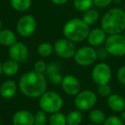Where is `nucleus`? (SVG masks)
<instances>
[{
	"label": "nucleus",
	"instance_id": "nucleus-26",
	"mask_svg": "<svg viewBox=\"0 0 125 125\" xmlns=\"http://www.w3.org/2000/svg\"><path fill=\"white\" fill-rule=\"evenodd\" d=\"M47 123V116L46 112L40 110L36 112L34 115V123L33 125H46Z\"/></svg>",
	"mask_w": 125,
	"mask_h": 125
},
{
	"label": "nucleus",
	"instance_id": "nucleus-41",
	"mask_svg": "<svg viewBox=\"0 0 125 125\" xmlns=\"http://www.w3.org/2000/svg\"><path fill=\"white\" fill-rule=\"evenodd\" d=\"M0 125H2V124H0Z\"/></svg>",
	"mask_w": 125,
	"mask_h": 125
},
{
	"label": "nucleus",
	"instance_id": "nucleus-6",
	"mask_svg": "<svg viewBox=\"0 0 125 125\" xmlns=\"http://www.w3.org/2000/svg\"><path fill=\"white\" fill-rule=\"evenodd\" d=\"M74 58L77 64L82 67L94 64L98 59L97 51L93 46H83L76 50Z\"/></svg>",
	"mask_w": 125,
	"mask_h": 125
},
{
	"label": "nucleus",
	"instance_id": "nucleus-13",
	"mask_svg": "<svg viewBox=\"0 0 125 125\" xmlns=\"http://www.w3.org/2000/svg\"><path fill=\"white\" fill-rule=\"evenodd\" d=\"M106 38H107V33L103 30V28H96L90 30L87 40L91 46L99 47L104 44Z\"/></svg>",
	"mask_w": 125,
	"mask_h": 125
},
{
	"label": "nucleus",
	"instance_id": "nucleus-38",
	"mask_svg": "<svg viewBox=\"0 0 125 125\" xmlns=\"http://www.w3.org/2000/svg\"><path fill=\"white\" fill-rule=\"evenodd\" d=\"M2 27H3L2 21H1V20H0V31H1V30H2Z\"/></svg>",
	"mask_w": 125,
	"mask_h": 125
},
{
	"label": "nucleus",
	"instance_id": "nucleus-5",
	"mask_svg": "<svg viewBox=\"0 0 125 125\" xmlns=\"http://www.w3.org/2000/svg\"><path fill=\"white\" fill-rule=\"evenodd\" d=\"M104 45L111 56L118 57L125 56V38L122 33L107 36Z\"/></svg>",
	"mask_w": 125,
	"mask_h": 125
},
{
	"label": "nucleus",
	"instance_id": "nucleus-40",
	"mask_svg": "<svg viewBox=\"0 0 125 125\" xmlns=\"http://www.w3.org/2000/svg\"><path fill=\"white\" fill-rule=\"evenodd\" d=\"M89 125H97V124H94V123H93V124H89Z\"/></svg>",
	"mask_w": 125,
	"mask_h": 125
},
{
	"label": "nucleus",
	"instance_id": "nucleus-20",
	"mask_svg": "<svg viewBox=\"0 0 125 125\" xmlns=\"http://www.w3.org/2000/svg\"><path fill=\"white\" fill-rule=\"evenodd\" d=\"M99 18V14L98 12V10H96L94 9H89L87 10L84 11L82 19L88 26H91V25H94V23L97 22Z\"/></svg>",
	"mask_w": 125,
	"mask_h": 125
},
{
	"label": "nucleus",
	"instance_id": "nucleus-7",
	"mask_svg": "<svg viewBox=\"0 0 125 125\" xmlns=\"http://www.w3.org/2000/svg\"><path fill=\"white\" fill-rule=\"evenodd\" d=\"M111 69L105 62H99L94 67L91 76L94 82L98 86L108 84L111 79Z\"/></svg>",
	"mask_w": 125,
	"mask_h": 125
},
{
	"label": "nucleus",
	"instance_id": "nucleus-19",
	"mask_svg": "<svg viewBox=\"0 0 125 125\" xmlns=\"http://www.w3.org/2000/svg\"><path fill=\"white\" fill-rule=\"evenodd\" d=\"M10 6L16 11L24 12L30 9L32 0H10Z\"/></svg>",
	"mask_w": 125,
	"mask_h": 125
},
{
	"label": "nucleus",
	"instance_id": "nucleus-9",
	"mask_svg": "<svg viewBox=\"0 0 125 125\" xmlns=\"http://www.w3.org/2000/svg\"><path fill=\"white\" fill-rule=\"evenodd\" d=\"M54 52L61 58L70 59L74 57L76 52V47L74 42L68 39H60L54 45Z\"/></svg>",
	"mask_w": 125,
	"mask_h": 125
},
{
	"label": "nucleus",
	"instance_id": "nucleus-22",
	"mask_svg": "<svg viewBox=\"0 0 125 125\" xmlns=\"http://www.w3.org/2000/svg\"><path fill=\"white\" fill-rule=\"evenodd\" d=\"M67 125H80L82 122V113L80 110L71 111L66 116Z\"/></svg>",
	"mask_w": 125,
	"mask_h": 125
},
{
	"label": "nucleus",
	"instance_id": "nucleus-10",
	"mask_svg": "<svg viewBox=\"0 0 125 125\" xmlns=\"http://www.w3.org/2000/svg\"><path fill=\"white\" fill-rule=\"evenodd\" d=\"M37 22L35 18L31 15H25L18 20L16 23V31L21 36L29 37L36 30Z\"/></svg>",
	"mask_w": 125,
	"mask_h": 125
},
{
	"label": "nucleus",
	"instance_id": "nucleus-34",
	"mask_svg": "<svg viewBox=\"0 0 125 125\" xmlns=\"http://www.w3.org/2000/svg\"><path fill=\"white\" fill-rule=\"evenodd\" d=\"M53 4H57V5H62V4H65L69 0H51Z\"/></svg>",
	"mask_w": 125,
	"mask_h": 125
},
{
	"label": "nucleus",
	"instance_id": "nucleus-17",
	"mask_svg": "<svg viewBox=\"0 0 125 125\" xmlns=\"http://www.w3.org/2000/svg\"><path fill=\"white\" fill-rule=\"evenodd\" d=\"M17 42L16 33L10 29H2L0 31V44L4 46L10 47Z\"/></svg>",
	"mask_w": 125,
	"mask_h": 125
},
{
	"label": "nucleus",
	"instance_id": "nucleus-27",
	"mask_svg": "<svg viewBox=\"0 0 125 125\" xmlns=\"http://www.w3.org/2000/svg\"><path fill=\"white\" fill-rule=\"evenodd\" d=\"M98 94L104 98H108L111 94H112V88L110 86V84H104V85L98 86Z\"/></svg>",
	"mask_w": 125,
	"mask_h": 125
},
{
	"label": "nucleus",
	"instance_id": "nucleus-25",
	"mask_svg": "<svg viewBox=\"0 0 125 125\" xmlns=\"http://www.w3.org/2000/svg\"><path fill=\"white\" fill-rule=\"evenodd\" d=\"M94 4V0H74V6L79 11H84L91 9Z\"/></svg>",
	"mask_w": 125,
	"mask_h": 125
},
{
	"label": "nucleus",
	"instance_id": "nucleus-36",
	"mask_svg": "<svg viewBox=\"0 0 125 125\" xmlns=\"http://www.w3.org/2000/svg\"><path fill=\"white\" fill-rule=\"evenodd\" d=\"M122 1H123V0H113V2H114L115 4H121Z\"/></svg>",
	"mask_w": 125,
	"mask_h": 125
},
{
	"label": "nucleus",
	"instance_id": "nucleus-21",
	"mask_svg": "<svg viewBox=\"0 0 125 125\" xmlns=\"http://www.w3.org/2000/svg\"><path fill=\"white\" fill-rule=\"evenodd\" d=\"M89 119L93 123L99 125L104 123L106 116L103 111L99 109H94L89 112Z\"/></svg>",
	"mask_w": 125,
	"mask_h": 125
},
{
	"label": "nucleus",
	"instance_id": "nucleus-2",
	"mask_svg": "<svg viewBox=\"0 0 125 125\" xmlns=\"http://www.w3.org/2000/svg\"><path fill=\"white\" fill-rule=\"evenodd\" d=\"M101 28L109 35L123 33L125 30V10L118 7L109 10L101 19Z\"/></svg>",
	"mask_w": 125,
	"mask_h": 125
},
{
	"label": "nucleus",
	"instance_id": "nucleus-11",
	"mask_svg": "<svg viewBox=\"0 0 125 125\" xmlns=\"http://www.w3.org/2000/svg\"><path fill=\"white\" fill-rule=\"evenodd\" d=\"M62 88L63 92L70 96H76L81 92V82L75 75H67L62 81Z\"/></svg>",
	"mask_w": 125,
	"mask_h": 125
},
{
	"label": "nucleus",
	"instance_id": "nucleus-32",
	"mask_svg": "<svg viewBox=\"0 0 125 125\" xmlns=\"http://www.w3.org/2000/svg\"><path fill=\"white\" fill-rule=\"evenodd\" d=\"M116 79L122 85L125 86V65L120 67L116 71Z\"/></svg>",
	"mask_w": 125,
	"mask_h": 125
},
{
	"label": "nucleus",
	"instance_id": "nucleus-14",
	"mask_svg": "<svg viewBox=\"0 0 125 125\" xmlns=\"http://www.w3.org/2000/svg\"><path fill=\"white\" fill-rule=\"evenodd\" d=\"M13 125H33L34 116L27 110L16 111L12 118Z\"/></svg>",
	"mask_w": 125,
	"mask_h": 125
},
{
	"label": "nucleus",
	"instance_id": "nucleus-29",
	"mask_svg": "<svg viewBox=\"0 0 125 125\" xmlns=\"http://www.w3.org/2000/svg\"><path fill=\"white\" fill-rule=\"evenodd\" d=\"M50 80V82H52V84H55V85H60L62 83V75L60 74V72H55V73H52L51 75H47Z\"/></svg>",
	"mask_w": 125,
	"mask_h": 125
},
{
	"label": "nucleus",
	"instance_id": "nucleus-31",
	"mask_svg": "<svg viewBox=\"0 0 125 125\" xmlns=\"http://www.w3.org/2000/svg\"><path fill=\"white\" fill-rule=\"evenodd\" d=\"M96 51H97L98 58H99L100 60H105L111 56L104 46H99Z\"/></svg>",
	"mask_w": 125,
	"mask_h": 125
},
{
	"label": "nucleus",
	"instance_id": "nucleus-8",
	"mask_svg": "<svg viewBox=\"0 0 125 125\" xmlns=\"http://www.w3.org/2000/svg\"><path fill=\"white\" fill-rule=\"evenodd\" d=\"M97 99V95L92 90H83L75 96V104L80 111H88L95 105Z\"/></svg>",
	"mask_w": 125,
	"mask_h": 125
},
{
	"label": "nucleus",
	"instance_id": "nucleus-28",
	"mask_svg": "<svg viewBox=\"0 0 125 125\" xmlns=\"http://www.w3.org/2000/svg\"><path fill=\"white\" fill-rule=\"evenodd\" d=\"M104 125H124V122L118 116H110L106 117Z\"/></svg>",
	"mask_w": 125,
	"mask_h": 125
},
{
	"label": "nucleus",
	"instance_id": "nucleus-1",
	"mask_svg": "<svg viewBox=\"0 0 125 125\" xmlns=\"http://www.w3.org/2000/svg\"><path fill=\"white\" fill-rule=\"evenodd\" d=\"M21 94L28 98H40L46 92L47 82L44 74L29 71L22 75L18 82Z\"/></svg>",
	"mask_w": 125,
	"mask_h": 125
},
{
	"label": "nucleus",
	"instance_id": "nucleus-37",
	"mask_svg": "<svg viewBox=\"0 0 125 125\" xmlns=\"http://www.w3.org/2000/svg\"><path fill=\"white\" fill-rule=\"evenodd\" d=\"M3 74V70H2V62H0V76Z\"/></svg>",
	"mask_w": 125,
	"mask_h": 125
},
{
	"label": "nucleus",
	"instance_id": "nucleus-35",
	"mask_svg": "<svg viewBox=\"0 0 125 125\" xmlns=\"http://www.w3.org/2000/svg\"><path fill=\"white\" fill-rule=\"evenodd\" d=\"M120 117H121V119L123 120V121L125 123V110H124V111H123L121 112V115H120Z\"/></svg>",
	"mask_w": 125,
	"mask_h": 125
},
{
	"label": "nucleus",
	"instance_id": "nucleus-3",
	"mask_svg": "<svg viewBox=\"0 0 125 125\" xmlns=\"http://www.w3.org/2000/svg\"><path fill=\"white\" fill-rule=\"evenodd\" d=\"M90 32L89 26L80 18L69 20L62 28L64 37L72 42H81L85 40Z\"/></svg>",
	"mask_w": 125,
	"mask_h": 125
},
{
	"label": "nucleus",
	"instance_id": "nucleus-4",
	"mask_svg": "<svg viewBox=\"0 0 125 125\" xmlns=\"http://www.w3.org/2000/svg\"><path fill=\"white\" fill-rule=\"evenodd\" d=\"M39 104L40 110L46 113H54L60 111L62 107L63 101L61 95L54 91H46L44 94L40 96Z\"/></svg>",
	"mask_w": 125,
	"mask_h": 125
},
{
	"label": "nucleus",
	"instance_id": "nucleus-23",
	"mask_svg": "<svg viewBox=\"0 0 125 125\" xmlns=\"http://www.w3.org/2000/svg\"><path fill=\"white\" fill-rule=\"evenodd\" d=\"M49 123L50 125H67L66 116L60 111L52 113L49 117Z\"/></svg>",
	"mask_w": 125,
	"mask_h": 125
},
{
	"label": "nucleus",
	"instance_id": "nucleus-12",
	"mask_svg": "<svg viewBox=\"0 0 125 125\" xmlns=\"http://www.w3.org/2000/svg\"><path fill=\"white\" fill-rule=\"evenodd\" d=\"M28 48L22 42H16L9 48V57L10 59L21 63L28 57Z\"/></svg>",
	"mask_w": 125,
	"mask_h": 125
},
{
	"label": "nucleus",
	"instance_id": "nucleus-24",
	"mask_svg": "<svg viewBox=\"0 0 125 125\" xmlns=\"http://www.w3.org/2000/svg\"><path fill=\"white\" fill-rule=\"evenodd\" d=\"M54 51V46L49 42H42L41 44H40L37 48V52L38 54L40 57H47L49 56H51L52 54Z\"/></svg>",
	"mask_w": 125,
	"mask_h": 125
},
{
	"label": "nucleus",
	"instance_id": "nucleus-18",
	"mask_svg": "<svg viewBox=\"0 0 125 125\" xmlns=\"http://www.w3.org/2000/svg\"><path fill=\"white\" fill-rule=\"evenodd\" d=\"M20 63L12 59L5 61L2 63L3 74L7 76H14L19 72Z\"/></svg>",
	"mask_w": 125,
	"mask_h": 125
},
{
	"label": "nucleus",
	"instance_id": "nucleus-33",
	"mask_svg": "<svg viewBox=\"0 0 125 125\" xmlns=\"http://www.w3.org/2000/svg\"><path fill=\"white\" fill-rule=\"evenodd\" d=\"M113 2V0H94V4L98 8H106Z\"/></svg>",
	"mask_w": 125,
	"mask_h": 125
},
{
	"label": "nucleus",
	"instance_id": "nucleus-39",
	"mask_svg": "<svg viewBox=\"0 0 125 125\" xmlns=\"http://www.w3.org/2000/svg\"><path fill=\"white\" fill-rule=\"evenodd\" d=\"M123 36H124V38H125V30H124V31H123Z\"/></svg>",
	"mask_w": 125,
	"mask_h": 125
},
{
	"label": "nucleus",
	"instance_id": "nucleus-16",
	"mask_svg": "<svg viewBox=\"0 0 125 125\" xmlns=\"http://www.w3.org/2000/svg\"><path fill=\"white\" fill-rule=\"evenodd\" d=\"M107 104L116 112H122L125 110V99L117 94H112L107 98Z\"/></svg>",
	"mask_w": 125,
	"mask_h": 125
},
{
	"label": "nucleus",
	"instance_id": "nucleus-15",
	"mask_svg": "<svg viewBox=\"0 0 125 125\" xmlns=\"http://www.w3.org/2000/svg\"><path fill=\"white\" fill-rule=\"evenodd\" d=\"M17 92V84L13 80H7L0 87V95L6 99H10L16 95Z\"/></svg>",
	"mask_w": 125,
	"mask_h": 125
},
{
	"label": "nucleus",
	"instance_id": "nucleus-30",
	"mask_svg": "<svg viewBox=\"0 0 125 125\" xmlns=\"http://www.w3.org/2000/svg\"><path fill=\"white\" fill-rule=\"evenodd\" d=\"M47 68V64L46 62L43 60H39L35 62L34 64V71L37 73L40 74H44L45 73V70Z\"/></svg>",
	"mask_w": 125,
	"mask_h": 125
}]
</instances>
